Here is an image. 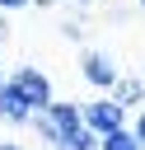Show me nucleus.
I'll use <instances>...</instances> for the list:
<instances>
[{"instance_id": "obj_1", "label": "nucleus", "mask_w": 145, "mask_h": 150, "mask_svg": "<svg viewBox=\"0 0 145 150\" xmlns=\"http://www.w3.org/2000/svg\"><path fill=\"white\" fill-rule=\"evenodd\" d=\"M33 127H37V136L47 141V145H56L65 131H75V127H84V117H80V103H61V98H51L47 108H37L33 117H28Z\"/></svg>"}, {"instance_id": "obj_2", "label": "nucleus", "mask_w": 145, "mask_h": 150, "mask_svg": "<svg viewBox=\"0 0 145 150\" xmlns=\"http://www.w3.org/2000/svg\"><path fill=\"white\" fill-rule=\"evenodd\" d=\"M9 84L28 98V108H33V112L51 103V80H47V70H37V66H19V70L9 75Z\"/></svg>"}, {"instance_id": "obj_3", "label": "nucleus", "mask_w": 145, "mask_h": 150, "mask_svg": "<svg viewBox=\"0 0 145 150\" xmlns=\"http://www.w3.org/2000/svg\"><path fill=\"white\" fill-rule=\"evenodd\" d=\"M80 117H84V127H89L94 136L126 127V108H122L117 98H94V103H84V108H80Z\"/></svg>"}, {"instance_id": "obj_4", "label": "nucleus", "mask_w": 145, "mask_h": 150, "mask_svg": "<svg viewBox=\"0 0 145 150\" xmlns=\"http://www.w3.org/2000/svg\"><path fill=\"white\" fill-rule=\"evenodd\" d=\"M80 75H84L94 89H112V80H117L122 70H117V61H112L108 52H98V47H94V52H84V56H80Z\"/></svg>"}, {"instance_id": "obj_5", "label": "nucleus", "mask_w": 145, "mask_h": 150, "mask_svg": "<svg viewBox=\"0 0 145 150\" xmlns=\"http://www.w3.org/2000/svg\"><path fill=\"white\" fill-rule=\"evenodd\" d=\"M33 117V108H28V98L9 84V80H0V122H9V127H23Z\"/></svg>"}, {"instance_id": "obj_6", "label": "nucleus", "mask_w": 145, "mask_h": 150, "mask_svg": "<svg viewBox=\"0 0 145 150\" xmlns=\"http://www.w3.org/2000/svg\"><path fill=\"white\" fill-rule=\"evenodd\" d=\"M112 98H117L122 108H136V103L145 98V80H131V75H117V80H112Z\"/></svg>"}, {"instance_id": "obj_7", "label": "nucleus", "mask_w": 145, "mask_h": 150, "mask_svg": "<svg viewBox=\"0 0 145 150\" xmlns=\"http://www.w3.org/2000/svg\"><path fill=\"white\" fill-rule=\"evenodd\" d=\"M98 150H140V141H136L131 127H117V131H103L98 136Z\"/></svg>"}, {"instance_id": "obj_8", "label": "nucleus", "mask_w": 145, "mask_h": 150, "mask_svg": "<svg viewBox=\"0 0 145 150\" xmlns=\"http://www.w3.org/2000/svg\"><path fill=\"white\" fill-rule=\"evenodd\" d=\"M56 150H98V136H94L89 127H75V131H65V136L56 141Z\"/></svg>"}, {"instance_id": "obj_9", "label": "nucleus", "mask_w": 145, "mask_h": 150, "mask_svg": "<svg viewBox=\"0 0 145 150\" xmlns=\"http://www.w3.org/2000/svg\"><path fill=\"white\" fill-rule=\"evenodd\" d=\"M131 131H136V141H140V150H145V108L131 117Z\"/></svg>"}, {"instance_id": "obj_10", "label": "nucleus", "mask_w": 145, "mask_h": 150, "mask_svg": "<svg viewBox=\"0 0 145 150\" xmlns=\"http://www.w3.org/2000/svg\"><path fill=\"white\" fill-rule=\"evenodd\" d=\"M33 0H0V9H28Z\"/></svg>"}, {"instance_id": "obj_11", "label": "nucleus", "mask_w": 145, "mask_h": 150, "mask_svg": "<svg viewBox=\"0 0 145 150\" xmlns=\"http://www.w3.org/2000/svg\"><path fill=\"white\" fill-rule=\"evenodd\" d=\"M5 38H9V23H5V9H0V47H5Z\"/></svg>"}, {"instance_id": "obj_12", "label": "nucleus", "mask_w": 145, "mask_h": 150, "mask_svg": "<svg viewBox=\"0 0 145 150\" xmlns=\"http://www.w3.org/2000/svg\"><path fill=\"white\" fill-rule=\"evenodd\" d=\"M0 150H23V145L19 141H0Z\"/></svg>"}, {"instance_id": "obj_13", "label": "nucleus", "mask_w": 145, "mask_h": 150, "mask_svg": "<svg viewBox=\"0 0 145 150\" xmlns=\"http://www.w3.org/2000/svg\"><path fill=\"white\" fill-rule=\"evenodd\" d=\"M37 5H56V0H37Z\"/></svg>"}, {"instance_id": "obj_14", "label": "nucleus", "mask_w": 145, "mask_h": 150, "mask_svg": "<svg viewBox=\"0 0 145 150\" xmlns=\"http://www.w3.org/2000/svg\"><path fill=\"white\" fill-rule=\"evenodd\" d=\"M136 5H145V0H136Z\"/></svg>"}, {"instance_id": "obj_15", "label": "nucleus", "mask_w": 145, "mask_h": 150, "mask_svg": "<svg viewBox=\"0 0 145 150\" xmlns=\"http://www.w3.org/2000/svg\"><path fill=\"white\" fill-rule=\"evenodd\" d=\"M75 5H84V0H75Z\"/></svg>"}, {"instance_id": "obj_16", "label": "nucleus", "mask_w": 145, "mask_h": 150, "mask_svg": "<svg viewBox=\"0 0 145 150\" xmlns=\"http://www.w3.org/2000/svg\"><path fill=\"white\" fill-rule=\"evenodd\" d=\"M0 80H5V75H0Z\"/></svg>"}]
</instances>
